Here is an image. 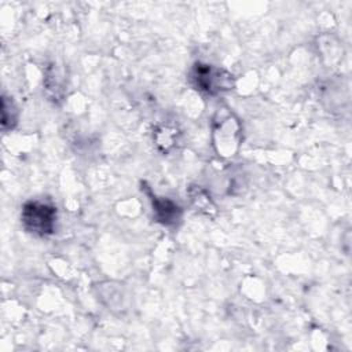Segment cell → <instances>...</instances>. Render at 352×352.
<instances>
[{"label":"cell","mask_w":352,"mask_h":352,"mask_svg":"<svg viewBox=\"0 0 352 352\" xmlns=\"http://www.w3.org/2000/svg\"><path fill=\"white\" fill-rule=\"evenodd\" d=\"M8 110H10L8 99L6 96H3V102H1V125H3V129L12 128L14 124L16 122V109L14 107L11 111H8Z\"/></svg>","instance_id":"cell-4"},{"label":"cell","mask_w":352,"mask_h":352,"mask_svg":"<svg viewBox=\"0 0 352 352\" xmlns=\"http://www.w3.org/2000/svg\"><path fill=\"white\" fill-rule=\"evenodd\" d=\"M191 81L197 89L208 95H219L232 88V76L208 63H195L191 70Z\"/></svg>","instance_id":"cell-2"},{"label":"cell","mask_w":352,"mask_h":352,"mask_svg":"<svg viewBox=\"0 0 352 352\" xmlns=\"http://www.w3.org/2000/svg\"><path fill=\"white\" fill-rule=\"evenodd\" d=\"M21 221L28 232L36 236H47L54 232L56 208L47 202L29 201L22 206Z\"/></svg>","instance_id":"cell-1"},{"label":"cell","mask_w":352,"mask_h":352,"mask_svg":"<svg viewBox=\"0 0 352 352\" xmlns=\"http://www.w3.org/2000/svg\"><path fill=\"white\" fill-rule=\"evenodd\" d=\"M151 198V204H153V210L155 214V219L165 224V226H172L175 223L179 221L180 214H182V209L179 205H176V202L164 198V197H157V195H150Z\"/></svg>","instance_id":"cell-3"}]
</instances>
